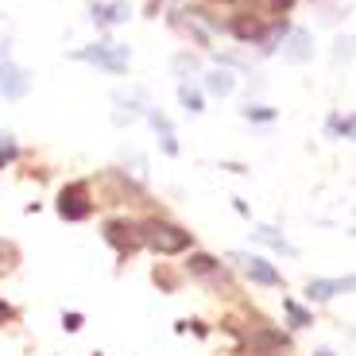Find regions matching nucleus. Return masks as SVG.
Instances as JSON below:
<instances>
[{
    "instance_id": "nucleus-17",
    "label": "nucleus",
    "mask_w": 356,
    "mask_h": 356,
    "mask_svg": "<svg viewBox=\"0 0 356 356\" xmlns=\"http://www.w3.org/2000/svg\"><path fill=\"white\" fill-rule=\"evenodd\" d=\"M16 159V143L8 140V136H0V167H4V163H12Z\"/></svg>"
},
{
    "instance_id": "nucleus-14",
    "label": "nucleus",
    "mask_w": 356,
    "mask_h": 356,
    "mask_svg": "<svg viewBox=\"0 0 356 356\" xmlns=\"http://www.w3.org/2000/svg\"><path fill=\"white\" fill-rule=\"evenodd\" d=\"M190 271H194V275H213L217 259L213 256H194V259H190Z\"/></svg>"
},
{
    "instance_id": "nucleus-8",
    "label": "nucleus",
    "mask_w": 356,
    "mask_h": 356,
    "mask_svg": "<svg viewBox=\"0 0 356 356\" xmlns=\"http://www.w3.org/2000/svg\"><path fill=\"white\" fill-rule=\"evenodd\" d=\"M348 286H353V275H345V279H310L306 294H310V302H325V298L348 291Z\"/></svg>"
},
{
    "instance_id": "nucleus-10",
    "label": "nucleus",
    "mask_w": 356,
    "mask_h": 356,
    "mask_svg": "<svg viewBox=\"0 0 356 356\" xmlns=\"http://www.w3.org/2000/svg\"><path fill=\"white\" fill-rule=\"evenodd\" d=\"M232 86H236V81H232V74H229V70H213V74H205V89H209L213 97H229Z\"/></svg>"
},
{
    "instance_id": "nucleus-21",
    "label": "nucleus",
    "mask_w": 356,
    "mask_h": 356,
    "mask_svg": "<svg viewBox=\"0 0 356 356\" xmlns=\"http://www.w3.org/2000/svg\"><path fill=\"white\" fill-rule=\"evenodd\" d=\"M12 318V306L8 302H0V321H8Z\"/></svg>"
},
{
    "instance_id": "nucleus-20",
    "label": "nucleus",
    "mask_w": 356,
    "mask_h": 356,
    "mask_svg": "<svg viewBox=\"0 0 356 356\" xmlns=\"http://www.w3.org/2000/svg\"><path fill=\"white\" fill-rule=\"evenodd\" d=\"M63 325H66V330H81V314H66V318H63Z\"/></svg>"
},
{
    "instance_id": "nucleus-18",
    "label": "nucleus",
    "mask_w": 356,
    "mask_h": 356,
    "mask_svg": "<svg viewBox=\"0 0 356 356\" xmlns=\"http://www.w3.org/2000/svg\"><path fill=\"white\" fill-rule=\"evenodd\" d=\"M264 4H267V12H275V16H283V12L291 8L294 0H264Z\"/></svg>"
},
{
    "instance_id": "nucleus-2",
    "label": "nucleus",
    "mask_w": 356,
    "mask_h": 356,
    "mask_svg": "<svg viewBox=\"0 0 356 356\" xmlns=\"http://www.w3.org/2000/svg\"><path fill=\"white\" fill-rule=\"evenodd\" d=\"M74 58H81V63H93L101 66V70H128V47L120 43H93V47H81V51H74Z\"/></svg>"
},
{
    "instance_id": "nucleus-3",
    "label": "nucleus",
    "mask_w": 356,
    "mask_h": 356,
    "mask_svg": "<svg viewBox=\"0 0 356 356\" xmlns=\"http://www.w3.org/2000/svg\"><path fill=\"white\" fill-rule=\"evenodd\" d=\"M232 264H241L244 275H248L252 283H259V286H279V283H283V275H279L267 259H259V256H241V252H236V256H232Z\"/></svg>"
},
{
    "instance_id": "nucleus-6",
    "label": "nucleus",
    "mask_w": 356,
    "mask_h": 356,
    "mask_svg": "<svg viewBox=\"0 0 356 356\" xmlns=\"http://www.w3.org/2000/svg\"><path fill=\"white\" fill-rule=\"evenodd\" d=\"M105 241L113 244L116 252H124V256L143 244V241H140V229H136V225H124V221H108V225H105Z\"/></svg>"
},
{
    "instance_id": "nucleus-9",
    "label": "nucleus",
    "mask_w": 356,
    "mask_h": 356,
    "mask_svg": "<svg viewBox=\"0 0 356 356\" xmlns=\"http://www.w3.org/2000/svg\"><path fill=\"white\" fill-rule=\"evenodd\" d=\"M93 19L97 24H120V19H128V4L124 0H116V4H93Z\"/></svg>"
},
{
    "instance_id": "nucleus-13",
    "label": "nucleus",
    "mask_w": 356,
    "mask_h": 356,
    "mask_svg": "<svg viewBox=\"0 0 356 356\" xmlns=\"http://www.w3.org/2000/svg\"><path fill=\"white\" fill-rule=\"evenodd\" d=\"M178 101H182V108H186V113H202V93H197V89H190L186 81L178 86Z\"/></svg>"
},
{
    "instance_id": "nucleus-5",
    "label": "nucleus",
    "mask_w": 356,
    "mask_h": 356,
    "mask_svg": "<svg viewBox=\"0 0 356 356\" xmlns=\"http://www.w3.org/2000/svg\"><path fill=\"white\" fill-rule=\"evenodd\" d=\"M27 86H31V81H27V70L12 66L8 58H0V93L8 101H19L27 93Z\"/></svg>"
},
{
    "instance_id": "nucleus-7",
    "label": "nucleus",
    "mask_w": 356,
    "mask_h": 356,
    "mask_svg": "<svg viewBox=\"0 0 356 356\" xmlns=\"http://www.w3.org/2000/svg\"><path fill=\"white\" fill-rule=\"evenodd\" d=\"M310 54H314V47H310V31H302V27H294L291 31V39L283 43V58L286 63H310Z\"/></svg>"
},
{
    "instance_id": "nucleus-16",
    "label": "nucleus",
    "mask_w": 356,
    "mask_h": 356,
    "mask_svg": "<svg viewBox=\"0 0 356 356\" xmlns=\"http://www.w3.org/2000/svg\"><path fill=\"white\" fill-rule=\"evenodd\" d=\"M283 306H286V314H291V321H294V325H310V314H306L298 302H283Z\"/></svg>"
},
{
    "instance_id": "nucleus-22",
    "label": "nucleus",
    "mask_w": 356,
    "mask_h": 356,
    "mask_svg": "<svg viewBox=\"0 0 356 356\" xmlns=\"http://www.w3.org/2000/svg\"><path fill=\"white\" fill-rule=\"evenodd\" d=\"M314 356H333V353H330V348H321V353H314Z\"/></svg>"
},
{
    "instance_id": "nucleus-11",
    "label": "nucleus",
    "mask_w": 356,
    "mask_h": 356,
    "mask_svg": "<svg viewBox=\"0 0 356 356\" xmlns=\"http://www.w3.org/2000/svg\"><path fill=\"white\" fill-rule=\"evenodd\" d=\"M152 124L155 132H159V143H163V152L167 155H178V143H175V132H170V120L163 113H152Z\"/></svg>"
},
{
    "instance_id": "nucleus-12",
    "label": "nucleus",
    "mask_w": 356,
    "mask_h": 356,
    "mask_svg": "<svg viewBox=\"0 0 356 356\" xmlns=\"http://www.w3.org/2000/svg\"><path fill=\"white\" fill-rule=\"evenodd\" d=\"M252 236H256L259 244H267V248H275V252H286V256H291V252H294L291 244H286L283 236H279V232H275V229H256V232H252Z\"/></svg>"
},
{
    "instance_id": "nucleus-15",
    "label": "nucleus",
    "mask_w": 356,
    "mask_h": 356,
    "mask_svg": "<svg viewBox=\"0 0 356 356\" xmlns=\"http://www.w3.org/2000/svg\"><path fill=\"white\" fill-rule=\"evenodd\" d=\"M244 116H248V120H275V108H267V105H248V108H244Z\"/></svg>"
},
{
    "instance_id": "nucleus-1",
    "label": "nucleus",
    "mask_w": 356,
    "mask_h": 356,
    "mask_svg": "<svg viewBox=\"0 0 356 356\" xmlns=\"http://www.w3.org/2000/svg\"><path fill=\"white\" fill-rule=\"evenodd\" d=\"M140 241L147 248H155L159 256H178V252L190 248V232L170 221H147V225H140Z\"/></svg>"
},
{
    "instance_id": "nucleus-19",
    "label": "nucleus",
    "mask_w": 356,
    "mask_h": 356,
    "mask_svg": "<svg viewBox=\"0 0 356 356\" xmlns=\"http://www.w3.org/2000/svg\"><path fill=\"white\" fill-rule=\"evenodd\" d=\"M333 132H341V136H345V140H348V136H353V120H348V116H345V120H333Z\"/></svg>"
},
{
    "instance_id": "nucleus-4",
    "label": "nucleus",
    "mask_w": 356,
    "mask_h": 356,
    "mask_svg": "<svg viewBox=\"0 0 356 356\" xmlns=\"http://www.w3.org/2000/svg\"><path fill=\"white\" fill-rule=\"evenodd\" d=\"M89 194H86V186L81 182H74V186H66L63 190V197H58V213L66 217V221H81V217H89Z\"/></svg>"
}]
</instances>
